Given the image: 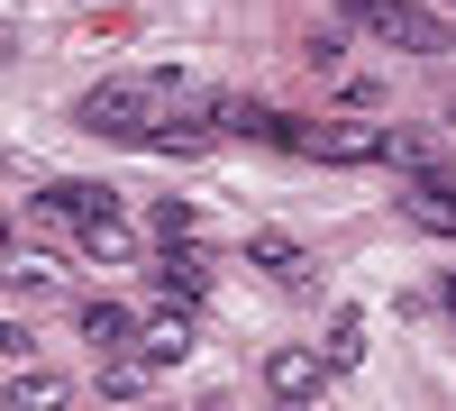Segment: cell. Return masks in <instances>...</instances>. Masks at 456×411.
I'll return each mask as SVG.
<instances>
[{
  "label": "cell",
  "instance_id": "1",
  "mask_svg": "<svg viewBox=\"0 0 456 411\" xmlns=\"http://www.w3.org/2000/svg\"><path fill=\"white\" fill-rule=\"evenodd\" d=\"M165 101H174V73H128V83H92L83 101H73V119L101 128V137L146 146V128L165 119Z\"/></svg>",
  "mask_w": 456,
  "mask_h": 411
},
{
  "label": "cell",
  "instance_id": "2",
  "mask_svg": "<svg viewBox=\"0 0 456 411\" xmlns=\"http://www.w3.org/2000/svg\"><path fill=\"white\" fill-rule=\"evenodd\" d=\"M365 28L384 37L393 55H447V46H456V28H447L438 10H411V0H384V10H374Z\"/></svg>",
  "mask_w": 456,
  "mask_h": 411
},
{
  "label": "cell",
  "instance_id": "3",
  "mask_svg": "<svg viewBox=\"0 0 456 411\" xmlns=\"http://www.w3.org/2000/svg\"><path fill=\"white\" fill-rule=\"evenodd\" d=\"M301 156H320V165H374V156H384V128H374V119H311V128H301Z\"/></svg>",
  "mask_w": 456,
  "mask_h": 411
},
{
  "label": "cell",
  "instance_id": "4",
  "mask_svg": "<svg viewBox=\"0 0 456 411\" xmlns=\"http://www.w3.org/2000/svg\"><path fill=\"white\" fill-rule=\"evenodd\" d=\"M210 119H219V137H256V146H292L301 156V119H283L265 101H210Z\"/></svg>",
  "mask_w": 456,
  "mask_h": 411
},
{
  "label": "cell",
  "instance_id": "5",
  "mask_svg": "<svg viewBox=\"0 0 456 411\" xmlns=\"http://www.w3.org/2000/svg\"><path fill=\"white\" fill-rule=\"evenodd\" d=\"M137 348L156 357V366H183V357H192V302H174V292H156V311L137 320Z\"/></svg>",
  "mask_w": 456,
  "mask_h": 411
},
{
  "label": "cell",
  "instance_id": "6",
  "mask_svg": "<svg viewBox=\"0 0 456 411\" xmlns=\"http://www.w3.org/2000/svg\"><path fill=\"white\" fill-rule=\"evenodd\" d=\"M374 165H393L402 183H447V146L429 128H384V156Z\"/></svg>",
  "mask_w": 456,
  "mask_h": 411
},
{
  "label": "cell",
  "instance_id": "7",
  "mask_svg": "<svg viewBox=\"0 0 456 411\" xmlns=\"http://www.w3.org/2000/svg\"><path fill=\"white\" fill-rule=\"evenodd\" d=\"M265 384H274V402H320V393H329V357L274 348V357H265Z\"/></svg>",
  "mask_w": 456,
  "mask_h": 411
},
{
  "label": "cell",
  "instance_id": "8",
  "mask_svg": "<svg viewBox=\"0 0 456 411\" xmlns=\"http://www.w3.org/2000/svg\"><path fill=\"white\" fill-rule=\"evenodd\" d=\"M210 146H219L210 110H165V119L146 128V156H210Z\"/></svg>",
  "mask_w": 456,
  "mask_h": 411
},
{
  "label": "cell",
  "instance_id": "9",
  "mask_svg": "<svg viewBox=\"0 0 456 411\" xmlns=\"http://www.w3.org/2000/svg\"><path fill=\"white\" fill-rule=\"evenodd\" d=\"M156 292H174V302L201 311V302H210V256H201L192 238H174V247L156 256Z\"/></svg>",
  "mask_w": 456,
  "mask_h": 411
},
{
  "label": "cell",
  "instance_id": "10",
  "mask_svg": "<svg viewBox=\"0 0 456 411\" xmlns=\"http://www.w3.org/2000/svg\"><path fill=\"white\" fill-rule=\"evenodd\" d=\"M402 219H411V229H429V238H456V174L447 183H402Z\"/></svg>",
  "mask_w": 456,
  "mask_h": 411
},
{
  "label": "cell",
  "instance_id": "11",
  "mask_svg": "<svg viewBox=\"0 0 456 411\" xmlns=\"http://www.w3.org/2000/svg\"><path fill=\"white\" fill-rule=\"evenodd\" d=\"M73 329H83V348L119 357V348L137 339V311H128V302H83V311H73Z\"/></svg>",
  "mask_w": 456,
  "mask_h": 411
},
{
  "label": "cell",
  "instance_id": "12",
  "mask_svg": "<svg viewBox=\"0 0 456 411\" xmlns=\"http://www.w3.org/2000/svg\"><path fill=\"white\" fill-rule=\"evenodd\" d=\"M247 266H256V275H274V284H311V256H301L283 229H256V238H247Z\"/></svg>",
  "mask_w": 456,
  "mask_h": 411
},
{
  "label": "cell",
  "instance_id": "13",
  "mask_svg": "<svg viewBox=\"0 0 456 411\" xmlns=\"http://www.w3.org/2000/svg\"><path fill=\"white\" fill-rule=\"evenodd\" d=\"M0 411H73V384H64V375H46V366H28V375L0 393Z\"/></svg>",
  "mask_w": 456,
  "mask_h": 411
},
{
  "label": "cell",
  "instance_id": "14",
  "mask_svg": "<svg viewBox=\"0 0 456 411\" xmlns=\"http://www.w3.org/2000/svg\"><path fill=\"white\" fill-rule=\"evenodd\" d=\"M73 256H92V266H137V238L119 229V219H92V229L73 238Z\"/></svg>",
  "mask_w": 456,
  "mask_h": 411
},
{
  "label": "cell",
  "instance_id": "15",
  "mask_svg": "<svg viewBox=\"0 0 456 411\" xmlns=\"http://www.w3.org/2000/svg\"><path fill=\"white\" fill-rule=\"evenodd\" d=\"M156 375H165V366H156V357H146V348H119V357H110V366H101V384H110V393H119V402H137V393H146V384H156Z\"/></svg>",
  "mask_w": 456,
  "mask_h": 411
},
{
  "label": "cell",
  "instance_id": "16",
  "mask_svg": "<svg viewBox=\"0 0 456 411\" xmlns=\"http://www.w3.org/2000/svg\"><path fill=\"white\" fill-rule=\"evenodd\" d=\"M329 375H347V366H365V311H329Z\"/></svg>",
  "mask_w": 456,
  "mask_h": 411
},
{
  "label": "cell",
  "instance_id": "17",
  "mask_svg": "<svg viewBox=\"0 0 456 411\" xmlns=\"http://www.w3.org/2000/svg\"><path fill=\"white\" fill-rule=\"evenodd\" d=\"M0 284H10V292H46L55 275H46V266H37V256H0Z\"/></svg>",
  "mask_w": 456,
  "mask_h": 411
},
{
  "label": "cell",
  "instance_id": "18",
  "mask_svg": "<svg viewBox=\"0 0 456 411\" xmlns=\"http://www.w3.org/2000/svg\"><path fill=\"white\" fill-rule=\"evenodd\" d=\"M0 357H10V366H37V329H0Z\"/></svg>",
  "mask_w": 456,
  "mask_h": 411
},
{
  "label": "cell",
  "instance_id": "19",
  "mask_svg": "<svg viewBox=\"0 0 456 411\" xmlns=\"http://www.w3.org/2000/svg\"><path fill=\"white\" fill-rule=\"evenodd\" d=\"M338 10H347V19H374V10H384V0H338Z\"/></svg>",
  "mask_w": 456,
  "mask_h": 411
},
{
  "label": "cell",
  "instance_id": "20",
  "mask_svg": "<svg viewBox=\"0 0 456 411\" xmlns=\"http://www.w3.org/2000/svg\"><path fill=\"white\" fill-rule=\"evenodd\" d=\"M274 411H320V402H274Z\"/></svg>",
  "mask_w": 456,
  "mask_h": 411
},
{
  "label": "cell",
  "instance_id": "21",
  "mask_svg": "<svg viewBox=\"0 0 456 411\" xmlns=\"http://www.w3.org/2000/svg\"><path fill=\"white\" fill-rule=\"evenodd\" d=\"M137 411H174V402H137Z\"/></svg>",
  "mask_w": 456,
  "mask_h": 411
},
{
  "label": "cell",
  "instance_id": "22",
  "mask_svg": "<svg viewBox=\"0 0 456 411\" xmlns=\"http://www.w3.org/2000/svg\"><path fill=\"white\" fill-rule=\"evenodd\" d=\"M0 247H10V219H0Z\"/></svg>",
  "mask_w": 456,
  "mask_h": 411
}]
</instances>
